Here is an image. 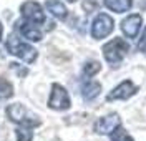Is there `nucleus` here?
Masks as SVG:
<instances>
[{"mask_svg":"<svg viewBox=\"0 0 146 141\" xmlns=\"http://www.w3.org/2000/svg\"><path fill=\"white\" fill-rule=\"evenodd\" d=\"M13 95V88H12V85L7 81V80H3V78H0V100H7Z\"/></svg>","mask_w":146,"mask_h":141,"instance_id":"16","label":"nucleus"},{"mask_svg":"<svg viewBox=\"0 0 146 141\" xmlns=\"http://www.w3.org/2000/svg\"><path fill=\"white\" fill-rule=\"evenodd\" d=\"M121 124V118L118 113H110L101 116L98 121L95 123V131L98 134H111Z\"/></svg>","mask_w":146,"mask_h":141,"instance_id":"9","label":"nucleus"},{"mask_svg":"<svg viewBox=\"0 0 146 141\" xmlns=\"http://www.w3.org/2000/svg\"><path fill=\"white\" fill-rule=\"evenodd\" d=\"M45 7L55 19L58 20H65L66 15H68V10H66V7H65V3L62 0H46Z\"/></svg>","mask_w":146,"mask_h":141,"instance_id":"11","label":"nucleus"},{"mask_svg":"<svg viewBox=\"0 0 146 141\" xmlns=\"http://www.w3.org/2000/svg\"><path fill=\"white\" fill-rule=\"evenodd\" d=\"M138 91V86L131 80H125V81H121L119 85H116L111 91L108 93L106 96V100L108 101H125L128 98H131L133 95Z\"/></svg>","mask_w":146,"mask_h":141,"instance_id":"7","label":"nucleus"},{"mask_svg":"<svg viewBox=\"0 0 146 141\" xmlns=\"http://www.w3.org/2000/svg\"><path fill=\"white\" fill-rule=\"evenodd\" d=\"M20 12H22V17L35 25H40L45 22V12L42 9V5L38 2H33V0H28V2H23L22 7H20Z\"/></svg>","mask_w":146,"mask_h":141,"instance_id":"6","label":"nucleus"},{"mask_svg":"<svg viewBox=\"0 0 146 141\" xmlns=\"http://www.w3.org/2000/svg\"><path fill=\"white\" fill-rule=\"evenodd\" d=\"M15 133H17V141H32L33 140V133L30 131V128L20 126Z\"/></svg>","mask_w":146,"mask_h":141,"instance_id":"17","label":"nucleus"},{"mask_svg":"<svg viewBox=\"0 0 146 141\" xmlns=\"http://www.w3.org/2000/svg\"><path fill=\"white\" fill-rule=\"evenodd\" d=\"M3 37V27H2V22H0V40Z\"/></svg>","mask_w":146,"mask_h":141,"instance_id":"19","label":"nucleus"},{"mask_svg":"<svg viewBox=\"0 0 146 141\" xmlns=\"http://www.w3.org/2000/svg\"><path fill=\"white\" fill-rule=\"evenodd\" d=\"M7 50L13 56L20 58L25 63H33L36 60V56H38L35 48L32 47L30 43L23 42L22 38H18L17 35H10L9 37V40H7Z\"/></svg>","mask_w":146,"mask_h":141,"instance_id":"2","label":"nucleus"},{"mask_svg":"<svg viewBox=\"0 0 146 141\" xmlns=\"http://www.w3.org/2000/svg\"><path fill=\"white\" fill-rule=\"evenodd\" d=\"M48 106L55 110V111H65L72 106V100L70 95L66 91V88L58 83L52 85V91H50V98H48Z\"/></svg>","mask_w":146,"mask_h":141,"instance_id":"4","label":"nucleus"},{"mask_svg":"<svg viewBox=\"0 0 146 141\" xmlns=\"http://www.w3.org/2000/svg\"><path fill=\"white\" fill-rule=\"evenodd\" d=\"M66 2H70V3H73V2H76V0H66Z\"/></svg>","mask_w":146,"mask_h":141,"instance_id":"20","label":"nucleus"},{"mask_svg":"<svg viewBox=\"0 0 146 141\" xmlns=\"http://www.w3.org/2000/svg\"><path fill=\"white\" fill-rule=\"evenodd\" d=\"M100 70H101L100 62L91 60V62H86V63L83 65V75H85V76H95Z\"/></svg>","mask_w":146,"mask_h":141,"instance_id":"14","label":"nucleus"},{"mask_svg":"<svg viewBox=\"0 0 146 141\" xmlns=\"http://www.w3.org/2000/svg\"><path fill=\"white\" fill-rule=\"evenodd\" d=\"M18 32H20V35L23 38H27L30 42H40L42 38H43V33H42V30L40 28L35 27V23H32V22H18Z\"/></svg>","mask_w":146,"mask_h":141,"instance_id":"10","label":"nucleus"},{"mask_svg":"<svg viewBox=\"0 0 146 141\" xmlns=\"http://www.w3.org/2000/svg\"><path fill=\"white\" fill-rule=\"evenodd\" d=\"M110 136H111V141H135L131 136H129V133H128L125 128H121V124H119Z\"/></svg>","mask_w":146,"mask_h":141,"instance_id":"15","label":"nucleus"},{"mask_svg":"<svg viewBox=\"0 0 146 141\" xmlns=\"http://www.w3.org/2000/svg\"><path fill=\"white\" fill-rule=\"evenodd\" d=\"M101 93V85L98 81H86L82 85V96L85 101H93Z\"/></svg>","mask_w":146,"mask_h":141,"instance_id":"12","label":"nucleus"},{"mask_svg":"<svg viewBox=\"0 0 146 141\" xmlns=\"http://www.w3.org/2000/svg\"><path fill=\"white\" fill-rule=\"evenodd\" d=\"M128 50V43L123 40V38H113V40H110L108 43H105L103 45V58L108 62L110 65H118L119 62L126 56Z\"/></svg>","mask_w":146,"mask_h":141,"instance_id":"3","label":"nucleus"},{"mask_svg":"<svg viewBox=\"0 0 146 141\" xmlns=\"http://www.w3.org/2000/svg\"><path fill=\"white\" fill-rule=\"evenodd\" d=\"M105 7L115 13H125L133 7V0H105Z\"/></svg>","mask_w":146,"mask_h":141,"instance_id":"13","label":"nucleus"},{"mask_svg":"<svg viewBox=\"0 0 146 141\" xmlns=\"http://www.w3.org/2000/svg\"><path fill=\"white\" fill-rule=\"evenodd\" d=\"M141 25H143V19L139 13H131L125 19L121 20L119 23V28L123 32V35L126 38H136L139 30H141Z\"/></svg>","mask_w":146,"mask_h":141,"instance_id":"8","label":"nucleus"},{"mask_svg":"<svg viewBox=\"0 0 146 141\" xmlns=\"http://www.w3.org/2000/svg\"><path fill=\"white\" fill-rule=\"evenodd\" d=\"M113 28H115V22L108 13H98L95 17V20L91 22L90 32H91V37L95 40H103L113 32Z\"/></svg>","mask_w":146,"mask_h":141,"instance_id":"5","label":"nucleus"},{"mask_svg":"<svg viewBox=\"0 0 146 141\" xmlns=\"http://www.w3.org/2000/svg\"><path fill=\"white\" fill-rule=\"evenodd\" d=\"M138 50L141 53H146V28L143 30V33H141V38L138 40Z\"/></svg>","mask_w":146,"mask_h":141,"instance_id":"18","label":"nucleus"},{"mask_svg":"<svg viewBox=\"0 0 146 141\" xmlns=\"http://www.w3.org/2000/svg\"><path fill=\"white\" fill-rule=\"evenodd\" d=\"M7 116L10 121L17 123L18 126H25V128H35L40 124L38 116L33 115L28 108H25L22 103H12L7 106Z\"/></svg>","mask_w":146,"mask_h":141,"instance_id":"1","label":"nucleus"}]
</instances>
